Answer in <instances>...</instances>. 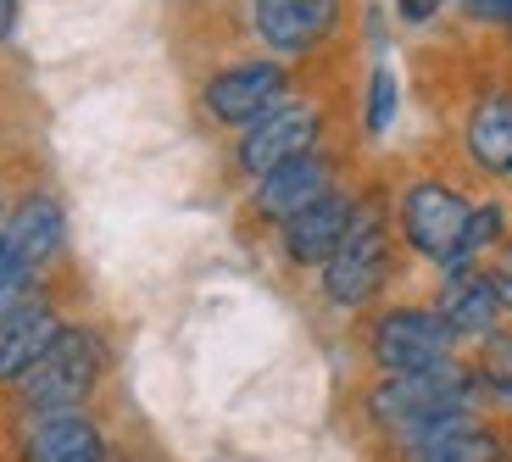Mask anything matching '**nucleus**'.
I'll return each mask as SVG.
<instances>
[{
	"mask_svg": "<svg viewBox=\"0 0 512 462\" xmlns=\"http://www.w3.org/2000/svg\"><path fill=\"white\" fill-rule=\"evenodd\" d=\"M245 140H240V167L251 179L273 173V167L295 162V156H307L312 140H318V112L301 101H279L273 112H262L256 123H245Z\"/></svg>",
	"mask_w": 512,
	"mask_h": 462,
	"instance_id": "39448f33",
	"label": "nucleus"
},
{
	"mask_svg": "<svg viewBox=\"0 0 512 462\" xmlns=\"http://www.w3.org/2000/svg\"><path fill=\"white\" fill-rule=\"evenodd\" d=\"M468 212L474 206L462 201L457 190H446V184H412L407 201H401V229H407V240L418 245L423 257L435 262H451L462 245V229H468Z\"/></svg>",
	"mask_w": 512,
	"mask_h": 462,
	"instance_id": "423d86ee",
	"label": "nucleus"
},
{
	"mask_svg": "<svg viewBox=\"0 0 512 462\" xmlns=\"http://www.w3.org/2000/svg\"><path fill=\"white\" fill-rule=\"evenodd\" d=\"M62 245V206L51 195H28L23 206L12 212V223L0 229V251L17 257L23 268H45Z\"/></svg>",
	"mask_w": 512,
	"mask_h": 462,
	"instance_id": "9b49d317",
	"label": "nucleus"
},
{
	"mask_svg": "<svg viewBox=\"0 0 512 462\" xmlns=\"http://www.w3.org/2000/svg\"><path fill=\"white\" fill-rule=\"evenodd\" d=\"M390 112H396V78L379 67V73H373V95H368V129L384 134L390 129Z\"/></svg>",
	"mask_w": 512,
	"mask_h": 462,
	"instance_id": "6ab92c4d",
	"label": "nucleus"
},
{
	"mask_svg": "<svg viewBox=\"0 0 512 462\" xmlns=\"http://www.w3.org/2000/svg\"><path fill=\"white\" fill-rule=\"evenodd\" d=\"M284 67L279 62H240V67H223L212 84H206V106L212 117L223 123H256L262 112L284 101Z\"/></svg>",
	"mask_w": 512,
	"mask_h": 462,
	"instance_id": "0eeeda50",
	"label": "nucleus"
},
{
	"mask_svg": "<svg viewBox=\"0 0 512 462\" xmlns=\"http://www.w3.org/2000/svg\"><path fill=\"white\" fill-rule=\"evenodd\" d=\"M12 23H17V0H0V39L12 34Z\"/></svg>",
	"mask_w": 512,
	"mask_h": 462,
	"instance_id": "5701e85b",
	"label": "nucleus"
},
{
	"mask_svg": "<svg viewBox=\"0 0 512 462\" xmlns=\"http://www.w3.org/2000/svg\"><path fill=\"white\" fill-rule=\"evenodd\" d=\"M56 334H62V323H56L51 301L23 296L17 307H6L0 312V379H23L45 357V346H51Z\"/></svg>",
	"mask_w": 512,
	"mask_h": 462,
	"instance_id": "1a4fd4ad",
	"label": "nucleus"
},
{
	"mask_svg": "<svg viewBox=\"0 0 512 462\" xmlns=\"http://www.w3.org/2000/svg\"><path fill=\"white\" fill-rule=\"evenodd\" d=\"M468 435H474V418H468V407H462V412H440V418H429V424H412L407 435H401V457H407V462H446Z\"/></svg>",
	"mask_w": 512,
	"mask_h": 462,
	"instance_id": "dca6fc26",
	"label": "nucleus"
},
{
	"mask_svg": "<svg viewBox=\"0 0 512 462\" xmlns=\"http://www.w3.org/2000/svg\"><path fill=\"white\" fill-rule=\"evenodd\" d=\"M479 379H485L501 401H512V334H485V351H479Z\"/></svg>",
	"mask_w": 512,
	"mask_h": 462,
	"instance_id": "f3484780",
	"label": "nucleus"
},
{
	"mask_svg": "<svg viewBox=\"0 0 512 462\" xmlns=\"http://www.w3.org/2000/svg\"><path fill=\"white\" fill-rule=\"evenodd\" d=\"M384 273H390L384 223H379L373 206H357L346 240L334 245V257L323 262V290H329V301H340V307H362V301L384 284Z\"/></svg>",
	"mask_w": 512,
	"mask_h": 462,
	"instance_id": "7ed1b4c3",
	"label": "nucleus"
},
{
	"mask_svg": "<svg viewBox=\"0 0 512 462\" xmlns=\"http://www.w3.org/2000/svg\"><path fill=\"white\" fill-rule=\"evenodd\" d=\"M318 195H329V162L323 156H295V162L273 167V173H262V184H256V206L268 212V218H295L301 206H312Z\"/></svg>",
	"mask_w": 512,
	"mask_h": 462,
	"instance_id": "f8f14e48",
	"label": "nucleus"
},
{
	"mask_svg": "<svg viewBox=\"0 0 512 462\" xmlns=\"http://www.w3.org/2000/svg\"><path fill=\"white\" fill-rule=\"evenodd\" d=\"M496 234H501V212H496V206H479V212H468V229H462V245H457V257H451L446 268H451V273H457V268H468V262H474V251H479V245H490Z\"/></svg>",
	"mask_w": 512,
	"mask_h": 462,
	"instance_id": "a211bd4d",
	"label": "nucleus"
},
{
	"mask_svg": "<svg viewBox=\"0 0 512 462\" xmlns=\"http://www.w3.org/2000/svg\"><path fill=\"white\" fill-rule=\"evenodd\" d=\"M496 312H501V301H496L485 273L457 268L446 279V290H440V323H446L451 334H490Z\"/></svg>",
	"mask_w": 512,
	"mask_h": 462,
	"instance_id": "4468645a",
	"label": "nucleus"
},
{
	"mask_svg": "<svg viewBox=\"0 0 512 462\" xmlns=\"http://www.w3.org/2000/svg\"><path fill=\"white\" fill-rule=\"evenodd\" d=\"M446 462H501V446H496V435H485V429H474V435L462 440V446L451 451Z\"/></svg>",
	"mask_w": 512,
	"mask_h": 462,
	"instance_id": "aec40b11",
	"label": "nucleus"
},
{
	"mask_svg": "<svg viewBox=\"0 0 512 462\" xmlns=\"http://www.w3.org/2000/svg\"><path fill=\"white\" fill-rule=\"evenodd\" d=\"M435 12H440V0H401V17L407 23H429Z\"/></svg>",
	"mask_w": 512,
	"mask_h": 462,
	"instance_id": "4be33fe9",
	"label": "nucleus"
},
{
	"mask_svg": "<svg viewBox=\"0 0 512 462\" xmlns=\"http://www.w3.org/2000/svg\"><path fill=\"white\" fill-rule=\"evenodd\" d=\"M351 212H357V206H351L346 195L329 190L312 206H301L295 218H284V245H290V257L295 262H329L334 245L346 240V229H351Z\"/></svg>",
	"mask_w": 512,
	"mask_h": 462,
	"instance_id": "9d476101",
	"label": "nucleus"
},
{
	"mask_svg": "<svg viewBox=\"0 0 512 462\" xmlns=\"http://www.w3.org/2000/svg\"><path fill=\"white\" fill-rule=\"evenodd\" d=\"M468 151L490 173H512V95H490L468 123Z\"/></svg>",
	"mask_w": 512,
	"mask_h": 462,
	"instance_id": "2eb2a0df",
	"label": "nucleus"
},
{
	"mask_svg": "<svg viewBox=\"0 0 512 462\" xmlns=\"http://www.w3.org/2000/svg\"><path fill=\"white\" fill-rule=\"evenodd\" d=\"M451 351V329L440 323V312H418V307H396L384 312L373 329V357L384 373H418L446 362Z\"/></svg>",
	"mask_w": 512,
	"mask_h": 462,
	"instance_id": "20e7f679",
	"label": "nucleus"
},
{
	"mask_svg": "<svg viewBox=\"0 0 512 462\" xmlns=\"http://www.w3.org/2000/svg\"><path fill=\"white\" fill-rule=\"evenodd\" d=\"M23 462H101V429L78 412L34 418V429L23 435Z\"/></svg>",
	"mask_w": 512,
	"mask_h": 462,
	"instance_id": "ddd939ff",
	"label": "nucleus"
},
{
	"mask_svg": "<svg viewBox=\"0 0 512 462\" xmlns=\"http://www.w3.org/2000/svg\"><path fill=\"white\" fill-rule=\"evenodd\" d=\"M95 379H101V340L90 329H62L45 346V357L23 373V407L34 418L73 412L95 390Z\"/></svg>",
	"mask_w": 512,
	"mask_h": 462,
	"instance_id": "f257e3e1",
	"label": "nucleus"
},
{
	"mask_svg": "<svg viewBox=\"0 0 512 462\" xmlns=\"http://www.w3.org/2000/svg\"><path fill=\"white\" fill-rule=\"evenodd\" d=\"M485 279H490V290H496V301L512 312V245H507V251L496 257V268H490Z\"/></svg>",
	"mask_w": 512,
	"mask_h": 462,
	"instance_id": "412c9836",
	"label": "nucleus"
},
{
	"mask_svg": "<svg viewBox=\"0 0 512 462\" xmlns=\"http://www.w3.org/2000/svg\"><path fill=\"white\" fill-rule=\"evenodd\" d=\"M334 23H340V0H256V34L284 56L312 51L318 39L334 34Z\"/></svg>",
	"mask_w": 512,
	"mask_h": 462,
	"instance_id": "6e6552de",
	"label": "nucleus"
},
{
	"mask_svg": "<svg viewBox=\"0 0 512 462\" xmlns=\"http://www.w3.org/2000/svg\"><path fill=\"white\" fill-rule=\"evenodd\" d=\"M468 396H474V373H462L457 362H435V368H418V373H390L368 396V412L384 429L407 435L412 424H429L440 412H462Z\"/></svg>",
	"mask_w": 512,
	"mask_h": 462,
	"instance_id": "f03ea898",
	"label": "nucleus"
}]
</instances>
